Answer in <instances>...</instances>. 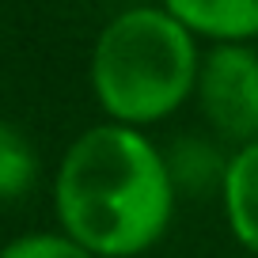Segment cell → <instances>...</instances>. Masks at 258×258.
Returning <instances> with one entry per match:
<instances>
[{
    "label": "cell",
    "instance_id": "cell-8",
    "mask_svg": "<svg viewBox=\"0 0 258 258\" xmlns=\"http://www.w3.org/2000/svg\"><path fill=\"white\" fill-rule=\"evenodd\" d=\"M0 258H99L84 243H76L64 232H27L19 239L4 243Z\"/></svg>",
    "mask_w": 258,
    "mask_h": 258
},
{
    "label": "cell",
    "instance_id": "cell-4",
    "mask_svg": "<svg viewBox=\"0 0 258 258\" xmlns=\"http://www.w3.org/2000/svg\"><path fill=\"white\" fill-rule=\"evenodd\" d=\"M163 8L198 38L250 42L258 38V0H163Z\"/></svg>",
    "mask_w": 258,
    "mask_h": 258
},
{
    "label": "cell",
    "instance_id": "cell-2",
    "mask_svg": "<svg viewBox=\"0 0 258 258\" xmlns=\"http://www.w3.org/2000/svg\"><path fill=\"white\" fill-rule=\"evenodd\" d=\"M202 73L198 34L167 8L118 12L91 49V91L110 121L152 125L194 95Z\"/></svg>",
    "mask_w": 258,
    "mask_h": 258
},
{
    "label": "cell",
    "instance_id": "cell-6",
    "mask_svg": "<svg viewBox=\"0 0 258 258\" xmlns=\"http://www.w3.org/2000/svg\"><path fill=\"white\" fill-rule=\"evenodd\" d=\"M167 156V171L175 178L178 190H190V194H202L213 190V186H224V171H228V156H220L209 141L202 137H182L175 141V148Z\"/></svg>",
    "mask_w": 258,
    "mask_h": 258
},
{
    "label": "cell",
    "instance_id": "cell-7",
    "mask_svg": "<svg viewBox=\"0 0 258 258\" xmlns=\"http://www.w3.org/2000/svg\"><path fill=\"white\" fill-rule=\"evenodd\" d=\"M38 178V156L16 125L0 121V202H16Z\"/></svg>",
    "mask_w": 258,
    "mask_h": 258
},
{
    "label": "cell",
    "instance_id": "cell-5",
    "mask_svg": "<svg viewBox=\"0 0 258 258\" xmlns=\"http://www.w3.org/2000/svg\"><path fill=\"white\" fill-rule=\"evenodd\" d=\"M224 217L239 247L258 254V141L239 145L228 156L224 186H220Z\"/></svg>",
    "mask_w": 258,
    "mask_h": 258
},
{
    "label": "cell",
    "instance_id": "cell-3",
    "mask_svg": "<svg viewBox=\"0 0 258 258\" xmlns=\"http://www.w3.org/2000/svg\"><path fill=\"white\" fill-rule=\"evenodd\" d=\"M194 95L220 141H258V53L247 42H217L202 57Z\"/></svg>",
    "mask_w": 258,
    "mask_h": 258
},
{
    "label": "cell",
    "instance_id": "cell-1",
    "mask_svg": "<svg viewBox=\"0 0 258 258\" xmlns=\"http://www.w3.org/2000/svg\"><path fill=\"white\" fill-rule=\"evenodd\" d=\"M167 156L137 125L103 121L64 148L53 182L61 232L99 258H137L175 217Z\"/></svg>",
    "mask_w": 258,
    "mask_h": 258
}]
</instances>
